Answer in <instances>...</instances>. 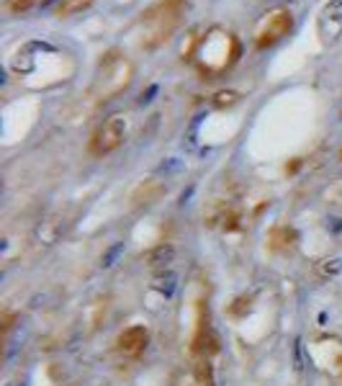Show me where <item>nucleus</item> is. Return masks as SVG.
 <instances>
[{
	"label": "nucleus",
	"mask_w": 342,
	"mask_h": 386,
	"mask_svg": "<svg viewBox=\"0 0 342 386\" xmlns=\"http://www.w3.org/2000/svg\"><path fill=\"white\" fill-rule=\"evenodd\" d=\"M240 55H242V41L232 31H227V28L214 26L196 41L193 65L198 68V73L203 77L211 80V77H219V75L235 68Z\"/></svg>",
	"instance_id": "1"
},
{
	"label": "nucleus",
	"mask_w": 342,
	"mask_h": 386,
	"mask_svg": "<svg viewBox=\"0 0 342 386\" xmlns=\"http://www.w3.org/2000/svg\"><path fill=\"white\" fill-rule=\"evenodd\" d=\"M132 80H134V62L129 60L127 55L111 49V52H106L103 60L98 62L90 95L98 98V101H111V98L124 93V90L132 85Z\"/></svg>",
	"instance_id": "2"
},
{
	"label": "nucleus",
	"mask_w": 342,
	"mask_h": 386,
	"mask_svg": "<svg viewBox=\"0 0 342 386\" xmlns=\"http://www.w3.org/2000/svg\"><path fill=\"white\" fill-rule=\"evenodd\" d=\"M188 11V0H160L152 8L144 11V26H147V36H144V47L152 49L157 44L168 39L173 34L181 18Z\"/></svg>",
	"instance_id": "3"
},
{
	"label": "nucleus",
	"mask_w": 342,
	"mask_h": 386,
	"mask_svg": "<svg viewBox=\"0 0 342 386\" xmlns=\"http://www.w3.org/2000/svg\"><path fill=\"white\" fill-rule=\"evenodd\" d=\"M294 28V16H291L289 8H273L262 16L255 23V31H252V41H255V49H270L275 47L281 39L291 34Z\"/></svg>",
	"instance_id": "4"
},
{
	"label": "nucleus",
	"mask_w": 342,
	"mask_h": 386,
	"mask_svg": "<svg viewBox=\"0 0 342 386\" xmlns=\"http://www.w3.org/2000/svg\"><path fill=\"white\" fill-rule=\"evenodd\" d=\"M124 136H127V122L121 116H111L93 129V134L87 139V152L93 157L111 155L124 144Z\"/></svg>",
	"instance_id": "5"
},
{
	"label": "nucleus",
	"mask_w": 342,
	"mask_h": 386,
	"mask_svg": "<svg viewBox=\"0 0 342 386\" xmlns=\"http://www.w3.org/2000/svg\"><path fill=\"white\" fill-rule=\"evenodd\" d=\"M319 36L324 44H337L342 36V0H329L319 14Z\"/></svg>",
	"instance_id": "6"
},
{
	"label": "nucleus",
	"mask_w": 342,
	"mask_h": 386,
	"mask_svg": "<svg viewBox=\"0 0 342 386\" xmlns=\"http://www.w3.org/2000/svg\"><path fill=\"white\" fill-rule=\"evenodd\" d=\"M149 345V332L144 325H132L121 332L119 340H116V348H119L121 355L127 358H139L141 353L147 350Z\"/></svg>",
	"instance_id": "7"
},
{
	"label": "nucleus",
	"mask_w": 342,
	"mask_h": 386,
	"mask_svg": "<svg viewBox=\"0 0 342 386\" xmlns=\"http://www.w3.org/2000/svg\"><path fill=\"white\" fill-rule=\"evenodd\" d=\"M270 247L278 252H286V250H294L296 242H299V232L294 230V227H289V224H278V227H273L270 230Z\"/></svg>",
	"instance_id": "8"
},
{
	"label": "nucleus",
	"mask_w": 342,
	"mask_h": 386,
	"mask_svg": "<svg viewBox=\"0 0 342 386\" xmlns=\"http://www.w3.org/2000/svg\"><path fill=\"white\" fill-rule=\"evenodd\" d=\"M175 257V247L170 242H160L154 245L152 250L147 252V265L149 268H160V271H168V265L173 263Z\"/></svg>",
	"instance_id": "9"
},
{
	"label": "nucleus",
	"mask_w": 342,
	"mask_h": 386,
	"mask_svg": "<svg viewBox=\"0 0 342 386\" xmlns=\"http://www.w3.org/2000/svg\"><path fill=\"white\" fill-rule=\"evenodd\" d=\"M314 273H316V278H322V281L337 278L342 273V255H327V257H322V260H316Z\"/></svg>",
	"instance_id": "10"
},
{
	"label": "nucleus",
	"mask_w": 342,
	"mask_h": 386,
	"mask_svg": "<svg viewBox=\"0 0 342 386\" xmlns=\"http://www.w3.org/2000/svg\"><path fill=\"white\" fill-rule=\"evenodd\" d=\"M49 3H52V0H6L3 8H6V14L11 16H26L31 14V11H36V8L49 6Z\"/></svg>",
	"instance_id": "11"
},
{
	"label": "nucleus",
	"mask_w": 342,
	"mask_h": 386,
	"mask_svg": "<svg viewBox=\"0 0 342 386\" xmlns=\"http://www.w3.org/2000/svg\"><path fill=\"white\" fill-rule=\"evenodd\" d=\"M60 235H62V224L57 222V219H47V222H41L39 227H36V237H39L44 245L57 242Z\"/></svg>",
	"instance_id": "12"
},
{
	"label": "nucleus",
	"mask_w": 342,
	"mask_h": 386,
	"mask_svg": "<svg viewBox=\"0 0 342 386\" xmlns=\"http://www.w3.org/2000/svg\"><path fill=\"white\" fill-rule=\"evenodd\" d=\"M93 6V0H62L60 6H57V16L60 18H70V16H78L82 11Z\"/></svg>",
	"instance_id": "13"
},
{
	"label": "nucleus",
	"mask_w": 342,
	"mask_h": 386,
	"mask_svg": "<svg viewBox=\"0 0 342 386\" xmlns=\"http://www.w3.org/2000/svg\"><path fill=\"white\" fill-rule=\"evenodd\" d=\"M240 103V93L237 90H219V93L211 95V106L214 109H232Z\"/></svg>",
	"instance_id": "14"
},
{
	"label": "nucleus",
	"mask_w": 342,
	"mask_h": 386,
	"mask_svg": "<svg viewBox=\"0 0 342 386\" xmlns=\"http://www.w3.org/2000/svg\"><path fill=\"white\" fill-rule=\"evenodd\" d=\"M175 281H178V278H175L173 271H162L160 276L154 278V289L160 294H165V299H168V296H173V291H175Z\"/></svg>",
	"instance_id": "15"
},
{
	"label": "nucleus",
	"mask_w": 342,
	"mask_h": 386,
	"mask_svg": "<svg viewBox=\"0 0 342 386\" xmlns=\"http://www.w3.org/2000/svg\"><path fill=\"white\" fill-rule=\"evenodd\" d=\"M281 3H296V0H281Z\"/></svg>",
	"instance_id": "16"
},
{
	"label": "nucleus",
	"mask_w": 342,
	"mask_h": 386,
	"mask_svg": "<svg viewBox=\"0 0 342 386\" xmlns=\"http://www.w3.org/2000/svg\"><path fill=\"white\" fill-rule=\"evenodd\" d=\"M340 163H342V149H340Z\"/></svg>",
	"instance_id": "17"
}]
</instances>
